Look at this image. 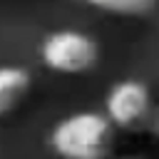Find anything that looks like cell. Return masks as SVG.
I'll use <instances>...</instances> for the list:
<instances>
[{"label": "cell", "instance_id": "cell-6", "mask_svg": "<svg viewBox=\"0 0 159 159\" xmlns=\"http://www.w3.org/2000/svg\"><path fill=\"white\" fill-rule=\"evenodd\" d=\"M152 129H154V134L159 137V107H157V112H154V122H152Z\"/></svg>", "mask_w": 159, "mask_h": 159}, {"label": "cell", "instance_id": "cell-1", "mask_svg": "<svg viewBox=\"0 0 159 159\" xmlns=\"http://www.w3.org/2000/svg\"><path fill=\"white\" fill-rule=\"evenodd\" d=\"M50 147L60 159H109L114 124L99 112L70 114L52 127Z\"/></svg>", "mask_w": 159, "mask_h": 159}, {"label": "cell", "instance_id": "cell-3", "mask_svg": "<svg viewBox=\"0 0 159 159\" xmlns=\"http://www.w3.org/2000/svg\"><path fill=\"white\" fill-rule=\"evenodd\" d=\"M154 99L144 82L139 80H119L109 87L104 97V114L107 119L124 132H139L152 127L154 122Z\"/></svg>", "mask_w": 159, "mask_h": 159}, {"label": "cell", "instance_id": "cell-5", "mask_svg": "<svg viewBox=\"0 0 159 159\" xmlns=\"http://www.w3.org/2000/svg\"><path fill=\"white\" fill-rule=\"evenodd\" d=\"M82 2L117 17H144L157 7V0H82Z\"/></svg>", "mask_w": 159, "mask_h": 159}, {"label": "cell", "instance_id": "cell-2", "mask_svg": "<svg viewBox=\"0 0 159 159\" xmlns=\"http://www.w3.org/2000/svg\"><path fill=\"white\" fill-rule=\"evenodd\" d=\"M40 60L57 75H84L99 60V45L80 30H57L40 45Z\"/></svg>", "mask_w": 159, "mask_h": 159}, {"label": "cell", "instance_id": "cell-4", "mask_svg": "<svg viewBox=\"0 0 159 159\" xmlns=\"http://www.w3.org/2000/svg\"><path fill=\"white\" fill-rule=\"evenodd\" d=\"M32 77L27 70L15 67V65H5L0 67V117L10 114L30 92Z\"/></svg>", "mask_w": 159, "mask_h": 159}]
</instances>
